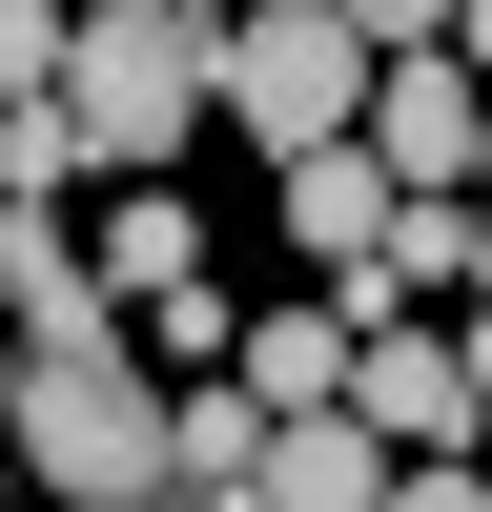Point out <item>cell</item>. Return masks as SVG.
Here are the masks:
<instances>
[{"mask_svg":"<svg viewBox=\"0 0 492 512\" xmlns=\"http://www.w3.org/2000/svg\"><path fill=\"white\" fill-rule=\"evenodd\" d=\"M246 451H267V410H246V390H164V492L226 512V492H246Z\"/></svg>","mask_w":492,"mask_h":512,"instance_id":"9c48e42d","label":"cell"},{"mask_svg":"<svg viewBox=\"0 0 492 512\" xmlns=\"http://www.w3.org/2000/svg\"><path fill=\"white\" fill-rule=\"evenodd\" d=\"M0 226H21V205H0Z\"/></svg>","mask_w":492,"mask_h":512,"instance_id":"2e32d148","label":"cell"},{"mask_svg":"<svg viewBox=\"0 0 492 512\" xmlns=\"http://www.w3.org/2000/svg\"><path fill=\"white\" fill-rule=\"evenodd\" d=\"M369 287H390V308L431 287V308H451V287H472V205H390V246H369Z\"/></svg>","mask_w":492,"mask_h":512,"instance_id":"30bf717a","label":"cell"},{"mask_svg":"<svg viewBox=\"0 0 492 512\" xmlns=\"http://www.w3.org/2000/svg\"><path fill=\"white\" fill-rule=\"evenodd\" d=\"M0 512H21V472H0Z\"/></svg>","mask_w":492,"mask_h":512,"instance_id":"9a60e30c","label":"cell"},{"mask_svg":"<svg viewBox=\"0 0 492 512\" xmlns=\"http://www.w3.org/2000/svg\"><path fill=\"white\" fill-rule=\"evenodd\" d=\"M226 349H246L226 369L246 410H328V390H349V328H328V308H267V328H226Z\"/></svg>","mask_w":492,"mask_h":512,"instance_id":"ba28073f","label":"cell"},{"mask_svg":"<svg viewBox=\"0 0 492 512\" xmlns=\"http://www.w3.org/2000/svg\"><path fill=\"white\" fill-rule=\"evenodd\" d=\"M0 472H41L62 512H144L164 492V390H144V349H41L21 390H0Z\"/></svg>","mask_w":492,"mask_h":512,"instance_id":"7a4b0ae2","label":"cell"},{"mask_svg":"<svg viewBox=\"0 0 492 512\" xmlns=\"http://www.w3.org/2000/svg\"><path fill=\"white\" fill-rule=\"evenodd\" d=\"M41 82H62V0H0V123H21Z\"/></svg>","mask_w":492,"mask_h":512,"instance_id":"7c38bea8","label":"cell"},{"mask_svg":"<svg viewBox=\"0 0 492 512\" xmlns=\"http://www.w3.org/2000/svg\"><path fill=\"white\" fill-rule=\"evenodd\" d=\"M369 103V41L328 21V0H246V21H205V123H246V164H328Z\"/></svg>","mask_w":492,"mask_h":512,"instance_id":"3957f363","label":"cell"},{"mask_svg":"<svg viewBox=\"0 0 492 512\" xmlns=\"http://www.w3.org/2000/svg\"><path fill=\"white\" fill-rule=\"evenodd\" d=\"M369 512H492V492H472V472H390Z\"/></svg>","mask_w":492,"mask_h":512,"instance_id":"4fadbf2b","label":"cell"},{"mask_svg":"<svg viewBox=\"0 0 492 512\" xmlns=\"http://www.w3.org/2000/svg\"><path fill=\"white\" fill-rule=\"evenodd\" d=\"M82 287H103V308H164V287H205V205H185V185H123L103 226H82Z\"/></svg>","mask_w":492,"mask_h":512,"instance_id":"8992f818","label":"cell"},{"mask_svg":"<svg viewBox=\"0 0 492 512\" xmlns=\"http://www.w3.org/2000/svg\"><path fill=\"white\" fill-rule=\"evenodd\" d=\"M103 328H123V308L82 287V246H62V226H0V349L41 369V349H103Z\"/></svg>","mask_w":492,"mask_h":512,"instance_id":"52a82bcc","label":"cell"},{"mask_svg":"<svg viewBox=\"0 0 492 512\" xmlns=\"http://www.w3.org/2000/svg\"><path fill=\"white\" fill-rule=\"evenodd\" d=\"M349 410L390 472H472V410H492V369H472V328H349Z\"/></svg>","mask_w":492,"mask_h":512,"instance_id":"277c9868","label":"cell"},{"mask_svg":"<svg viewBox=\"0 0 492 512\" xmlns=\"http://www.w3.org/2000/svg\"><path fill=\"white\" fill-rule=\"evenodd\" d=\"M328 21H349L369 62H431V41H472V0H328Z\"/></svg>","mask_w":492,"mask_h":512,"instance_id":"8fae6325","label":"cell"},{"mask_svg":"<svg viewBox=\"0 0 492 512\" xmlns=\"http://www.w3.org/2000/svg\"><path fill=\"white\" fill-rule=\"evenodd\" d=\"M41 123H62V164H103V185H164L185 123H205V0H62Z\"/></svg>","mask_w":492,"mask_h":512,"instance_id":"6da1fadb","label":"cell"},{"mask_svg":"<svg viewBox=\"0 0 492 512\" xmlns=\"http://www.w3.org/2000/svg\"><path fill=\"white\" fill-rule=\"evenodd\" d=\"M144 512H205V492H144Z\"/></svg>","mask_w":492,"mask_h":512,"instance_id":"5bb4252c","label":"cell"},{"mask_svg":"<svg viewBox=\"0 0 492 512\" xmlns=\"http://www.w3.org/2000/svg\"><path fill=\"white\" fill-rule=\"evenodd\" d=\"M369 492H390V451H369L349 410H267V451H246L226 512H369Z\"/></svg>","mask_w":492,"mask_h":512,"instance_id":"5b68a950","label":"cell"}]
</instances>
